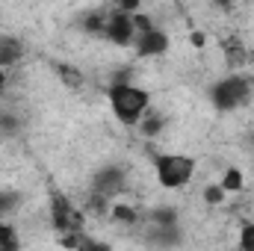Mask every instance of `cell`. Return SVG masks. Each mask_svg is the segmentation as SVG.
I'll use <instances>...</instances> for the list:
<instances>
[{"label":"cell","instance_id":"cell-6","mask_svg":"<svg viewBox=\"0 0 254 251\" xmlns=\"http://www.w3.org/2000/svg\"><path fill=\"white\" fill-rule=\"evenodd\" d=\"M166 51H169V36L163 30L154 27V30L139 33V39H136V54L139 57H160Z\"/></svg>","mask_w":254,"mask_h":251},{"label":"cell","instance_id":"cell-19","mask_svg":"<svg viewBox=\"0 0 254 251\" xmlns=\"http://www.w3.org/2000/svg\"><path fill=\"white\" fill-rule=\"evenodd\" d=\"M3 86H6V77H3V71H0V89H3Z\"/></svg>","mask_w":254,"mask_h":251},{"label":"cell","instance_id":"cell-2","mask_svg":"<svg viewBox=\"0 0 254 251\" xmlns=\"http://www.w3.org/2000/svg\"><path fill=\"white\" fill-rule=\"evenodd\" d=\"M154 169H157V181L163 187L178 189V187H187L192 181L195 160L192 157H184V154H163V157H157Z\"/></svg>","mask_w":254,"mask_h":251},{"label":"cell","instance_id":"cell-16","mask_svg":"<svg viewBox=\"0 0 254 251\" xmlns=\"http://www.w3.org/2000/svg\"><path fill=\"white\" fill-rule=\"evenodd\" d=\"M113 216H116L119 222H136V210H133V207H125V204H119V207L113 210Z\"/></svg>","mask_w":254,"mask_h":251},{"label":"cell","instance_id":"cell-3","mask_svg":"<svg viewBox=\"0 0 254 251\" xmlns=\"http://www.w3.org/2000/svg\"><path fill=\"white\" fill-rule=\"evenodd\" d=\"M213 104H216V110H237V107H243L246 101H249V95H252V86H249V80H243V77H225L222 83H216L213 86Z\"/></svg>","mask_w":254,"mask_h":251},{"label":"cell","instance_id":"cell-11","mask_svg":"<svg viewBox=\"0 0 254 251\" xmlns=\"http://www.w3.org/2000/svg\"><path fill=\"white\" fill-rule=\"evenodd\" d=\"M151 219L157 222V228H178V210H172V207H160V210H154Z\"/></svg>","mask_w":254,"mask_h":251},{"label":"cell","instance_id":"cell-18","mask_svg":"<svg viewBox=\"0 0 254 251\" xmlns=\"http://www.w3.org/2000/svg\"><path fill=\"white\" fill-rule=\"evenodd\" d=\"M192 45H198V48H201V45H204V36H201V33H192Z\"/></svg>","mask_w":254,"mask_h":251},{"label":"cell","instance_id":"cell-14","mask_svg":"<svg viewBox=\"0 0 254 251\" xmlns=\"http://www.w3.org/2000/svg\"><path fill=\"white\" fill-rule=\"evenodd\" d=\"M240 249L243 251H254V222H246L240 231Z\"/></svg>","mask_w":254,"mask_h":251},{"label":"cell","instance_id":"cell-7","mask_svg":"<svg viewBox=\"0 0 254 251\" xmlns=\"http://www.w3.org/2000/svg\"><path fill=\"white\" fill-rule=\"evenodd\" d=\"M122 189H125V172H122V169L107 166L104 172H98V175H95V192H98L101 198L116 195V192H122Z\"/></svg>","mask_w":254,"mask_h":251},{"label":"cell","instance_id":"cell-17","mask_svg":"<svg viewBox=\"0 0 254 251\" xmlns=\"http://www.w3.org/2000/svg\"><path fill=\"white\" fill-rule=\"evenodd\" d=\"M160 127H163V119H148V122H142V133L145 136H157Z\"/></svg>","mask_w":254,"mask_h":251},{"label":"cell","instance_id":"cell-9","mask_svg":"<svg viewBox=\"0 0 254 251\" xmlns=\"http://www.w3.org/2000/svg\"><path fill=\"white\" fill-rule=\"evenodd\" d=\"M0 251H21V240L18 231L6 222H0Z\"/></svg>","mask_w":254,"mask_h":251},{"label":"cell","instance_id":"cell-15","mask_svg":"<svg viewBox=\"0 0 254 251\" xmlns=\"http://www.w3.org/2000/svg\"><path fill=\"white\" fill-rule=\"evenodd\" d=\"M204 201H207V204H222V201H225V189L222 187H207L204 189Z\"/></svg>","mask_w":254,"mask_h":251},{"label":"cell","instance_id":"cell-5","mask_svg":"<svg viewBox=\"0 0 254 251\" xmlns=\"http://www.w3.org/2000/svg\"><path fill=\"white\" fill-rule=\"evenodd\" d=\"M133 33H136V24H133V18L125 15V12H116V15L104 24V36H107L110 42H116V45H130V42H133Z\"/></svg>","mask_w":254,"mask_h":251},{"label":"cell","instance_id":"cell-12","mask_svg":"<svg viewBox=\"0 0 254 251\" xmlns=\"http://www.w3.org/2000/svg\"><path fill=\"white\" fill-rule=\"evenodd\" d=\"M219 187L225 189V192H240L243 189V172L240 169H228L225 175H222V184Z\"/></svg>","mask_w":254,"mask_h":251},{"label":"cell","instance_id":"cell-1","mask_svg":"<svg viewBox=\"0 0 254 251\" xmlns=\"http://www.w3.org/2000/svg\"><path fill=\"white\" fill-rule=\"evenodd\" d=\"M110 104H113V113L119 116V122L125 125H139V119L145 116L151 98L145 89L133 86V83H116L110 89Z\"/></svg>","mask_w":254,"mask_h":251},{"label":"cell","instance_id":"cell-4","mask_svg":"<svg viewBox=\"0 0 254 251\" xmlns=\"http://www.w3.org/2000/svg\"><path fill=\"white\" fill-rule=\"evenodd\" d=\"M51 216H54V225H57V231H63V234H80V225H83V216L65 201L63 195H57L54 192V198H51Z\"/></svg>","mask_w":254,"mask_h":251},{"label":"cell","instance_id":"cell-10","mask_svg":"<svg viewBox=\"0 0 254 251\" xmlns=\"http://www.w3.org/2000/svg\"><path fill=\"white\" fill-rule=\"evenodd\" d=\"M18 57H21V45H18L15 39H3V42H0V68L12 65Z\"/></svg>","mask_w":254,"mask_h":251},{"label":"cell","instance_id":"cell-13","mask_svg":"<svg viewBox=\"0 0 254 251\" xmlns=\"http://www.w3.org/2000/svg\"><path fill=\"white\" fill-rule=\"evenodd\" d=\"M18 204H21V195H18V192H12V189H0V216L12 213Z\"/></svg>","mask_w":254,"mask_h":251},{"label":"cell","instance_id":"cell-8","mask_svg":"<svg viewBox=\"0 0 254 251\" xmlns=\"http://www.w3.org/2000/svg\"><path fill=\"white\" fill-rule=\"evenodd\" d=\"M74 240H65V246H71V249L77 251H113L110 246H104V243H98V240H89V237H83V234H71Z\"/></svg>","mask_w":254,"mask_h":251}]
</instances>
